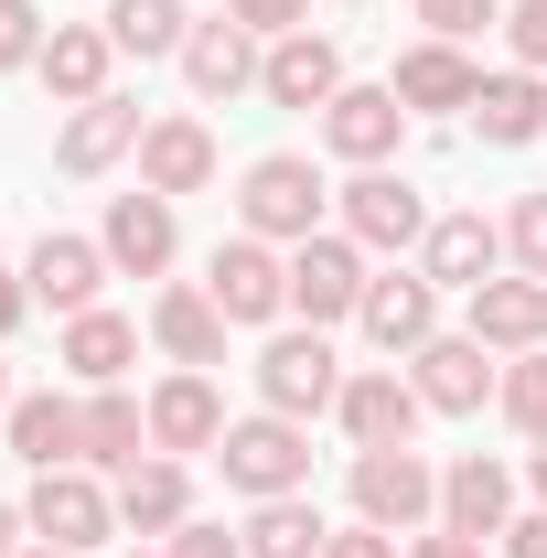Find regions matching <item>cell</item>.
Masks as SVG:
<instances>
[{"instance_id": "20", "label": "cell", "mask_w": 547, "mask_h": 558, "mask_svg": "<svg viewBox=\"0 0 547 558\" xmlns=\"http://www.w3.org/2000/svg\"><path fill=\"white\" fill-rule=\"evenodd\" d=\"M343 86H354V75H343V44H333V33H279L269 65H258V97H269V108H312V119L333 108Z\"/></svg>"}, {"instance_id": "13", "label": "cell", "mask_w": 547, "mask_h": 558, "mask_svg": "<svg viewBox=\"0 0 547 558\" xmlns=\"http://www.w3.org/2000/svg\"><path fill=\"white\" fill-rule=\"evenodd\" d=\"M22 279H33V312H54V323H75V312H97V290H108V247L97 236H65V226H44L33 236V258H22Z\"/></svg>"}, {"instance_id": "7", "label": "cell", "mask_w": 547, "mask_h": 558, "mask_svg": "<svg viewBox=\"0 0 547 558\" xmlns=\"http://www.w3.org/2000/svg\"><path fill=\"white\" fill-rule=\"evenodd\" d=\"M205 290H215V312L226 323H258V333H279V312H290V247H269V236H226L205 258Z\"/></svg>"}, {"instance_id": "46", "label": "cell", "mask_w": 547, "mask_h": 558, "mask_svg": "<svg viewBox=\"0 0 547 558\" xmlns=\"http://www.w3.org/2000/svg\"><path fill=\"white\" fill-rule=\"evenodd\" d=\"M130 558H172V548H161V537H139V548H130Z\"/></svg>"}, {"instance_id": "3", "label": "cell", "mask_w": 547, "mask_h": 558, "mask_svg": "<svg viewBox=\"0 0 547 558\" xmlns=\"http://www.w3.org/2000/svg\"><path fill=\"white\" fill-rule=\"evenodd\" d=\"M247 376H258V409H279V418H323L343 398V354H333V333H312V323L269 333Z\"/></svg>"}, {"instance_id": "1", "label": "cell", "mask_w": 547, "mask_h": 558, "mask_svg": "<svg viewBox=\"0 0 547 558\" xmlns=\"http://www.w3.org/2000/svg\"><path fill=\"white\" fill-rule=\"evenodd\" d=\"M215 473L226 494H247V505H269V494H312V418H226V440H215Z\"/></svg>"}, {"instance_id": "2", "label": "cell", "mask_w": 547, "mask_h": 558, "mask_svg": "<svg viewBox=\"0 0 547 558\" xmlns=\"http://www.w3.org/2000/svg\"><path fill=\"white\" fill-rule=\"evenodd\" d=\"M323 215H333V183H323L301 150H258V161L236 172V226H247V236H269V247L323 236Z\"/></svg>"}, {"instance_id": "25", "label": "cell", "mask_w": 547, "mask_h": 558, "mask_svg": "<svg viewBox=\"0 0 547 558\" xmlns=\"http://www.w3.org/2000/svg\"><path fill=\"white\" fill-rule=\"evenodd\" d=\"M440 526H462V537H505L515 526V473L494 462V451H462V462H440Z\"/></svg>"}, {"instance_id": "6", "label": "cell", "mask_w": 547, "mask_h": 558, "mask_svg": "<svg viewBox=\"0 0 547 558\" xmlns=\"http://www.w3.org/2000/svg\"><path fill=\"white\" fill-rule=\"evenodd\" d=\"M22 515H33V537L44 548H108L119 537V484H97L86 462H65V473H33V494H22Z\"/></svg>"}, {"instance_id": "42", "label": "cell", "mask_w": 547, "mask_h": 558, "mask_svg": "<svg viewBox=\"0 0 547 558\" xmlns=\"http://www.w3.org/2000/svg\"><path fill=\"white\" fill-rule=\"evenodd\" d=\"M409 558H483V537H462V526H418Z\"/></svg>"}, {"instance_id": "22", "label": "cell", "mask_w": 547, "mask_h": 558, "mask_svg": "<svg viewBox=\"0 0 547 558\" xmlns=\"http://www.w3.org/2000/svg\"><path fill=\"white\" fill-rule=\"evenodd\" d=\"M33 75H44V97H54V108H97V97H108V75H119L108 22H54V33H44V54H33Z\"/></svg>"}, {"instance_id": "35", "label": "cell", "mask_w": 547, "mask_h": 558, "mask_svg": "<svg viewBox=\"0 0 547 558\" xmlns=\"http://www.w3.org/2000/svg\"><path fill=\"white\" fill-rule=\"evenodd\" d=\"M429 44H473V33H505V0H418Z\"/></svg>"}, {"instance_id": "38", "label": "cell", "mask_w": 547, "mask_h": 558, "mask_svg": "<svg viewBox=\"0 0 547 558\" xmlns=\"http://www.w3.org/2000/svg\"><path fill=\"white\" fill-rule=\"evenodd\" d=\"M226 22H247L258 44H279V33H312V0H226Z\"/></svg>"}, {"instance_id": "23", "label": "cell", "mask_w": 547, "mask_h": 558, "mask_svg": "<svg viewBox=\"0 0 547 558\" xmlns=\"http://www.w3.org/2000/svg\"><path fill=\"white\" fill-rule=\"evenodd\" d=\"M462 333L494 344V354H537V344H547V279H526V269L483 279L473 301H462Z\"/></svg>"}, {"instance_id": "11", "label": "cell", "mask_w": 547, "mask_h": 558, "mask_svg": "<svg viewBox=\"0 0 547 558\" xmlns=\"http://www.w3.org/2000/svg\"><path fill=\"white\" fill-rule=\"evenodd\" d=\"M323 150H333L343 172H387V161L409 150V108H398V86H343L333 108H323Z\"/></svg>"}, {"instance_id": "17", "label": "cell", "mask_w": 547, "mask_h": 558, "mask_svg": "<svg viewBox=\"0 0 547 558\" xmlns=\"http://www.w3.org/2000/svg\"><path fill=\"white\" fill-rule=\"evenodd\" d=\"M354 333H365L376 354H418L429 333H440V290H429V269H376L365 301H354Z\"/></svg>"}, {"instance_id": "8", "label": "cell", "mask_w": 547, "mask_h": 558, "mask_svg": "<svg viewBox=\"0 0 547 558\" xmlns=\"http://www.w3.org/2000/svg\"><path fill=\"white\" fill-rule=\"evenodd\" d=\"M365 247L343 236V226H323V236H301L290 247V312L312 323V333H333V323H354V301H365Z\"/></svg>"}, {"instance_id": "9", "label": "cell", "mask_w": 547, "mask_h": 558, "mask_svg": "<svg viewBox=\"0 0 547 558\" xmlns=\"http://www.w3.org/2000/svg\"><path fill=\"white\" fill-rule=\"evenodd\" d=\"M409 387H418L429 418H483L494 387H505V365H494V344H473V333H429V344L409 354Z\"/></svg>"}, {"instance_id": "28", "label": "cell", "mask_w": 547, "mask_h": 558, "mask_svg": "<svg viewBox=\"0 0 547 558\" xmlns=\"http://www.w3.org/2000/svg\"><path fill=\"white\" fill-rule=\"evenodd\" d=\"M119 526H130V537H172V526H194V473H183L172 451H139L130 473H119Z\"/></svg>"}, {"instance_id": "24", "label": "cell", "mask_w": 547, "mask_h": 558, "mask_svg": "<svg viewBox=\"0 0 547 558\" xmlns=\"http://www.w3.org/2000/svg\"><path fill=\"white\" fill-rule=\"evenodd\" d=\"M11 462H33V473H65V462H86V398H65V387H33V398H11Z\"/></svg>"}, {"instance_id": "26", "label": "cell", "mask_w": 547, "mask_h": 558, "mask_svg": "<svg viewBox=\"0 0 547 558\" xmlns=\"http://www.w3.org/2000/svg\"><path fill=\"white\" fill-rule=\"evenodd\" d=\"M387 86H398V108H409V119H451V108L473 119V97H483V65L462 54V44H409Z\"/></svg>"}, {"instance_id": "48", "label": "cell", "mask_w": 547, "mask_h": 558, "mask_svg": "<svg viewBox=\"0 0 547 558\" xmlns=\"http://www.w3.org/2000/svg\"><path fill=\"white\" fill-rule=\"evenodd\" d=\"M0 418H11V365H0Z\"/></svg>"}, {"instance_id": "21", "label": "cell", "mask_w": 547, "mask_h": 558, "mask_svg": "<svg viewBox=\"0 0 547 558\" xmlns=\"http://www.w3.org/2000/svg\"><path fill=\"white\" fill-rule=\"evenodd\" d=\"M139 97H97V108H75L65 130H54V172H75V183H97V172H119V161H139Z\"/></svg>"}, {"instance_id": "34", "label": "cell", "mask_w": 547, "mask_h": 558, "mask_svg": "<svg viewBox=\"0 0 547 558\" xmlns=\"http://www.w3.org/2000/svg\"><path fill=\"white\" fill-rule=\"evenodd\" d=\"M505 269L547 279V194H515V215H505Z\"/></svg>"}, {"instance_id": "45", "label": "cell", "mask_w": 547, "mask_h": 558, "mask_svg": "<svg viewBox=\"0 0 547 558\" xmlns=\"http://www.w3.org/2000/svg\"><path fill=\"white\" fill-rule=\"evenodd\" d=\"M526 494H537V505H547V440H537V451H526Z\"/></svg>"}, {"instance_id": "29", "label": "cell", "mask_w": 547, "mask_h": 558, "mask_svg": "<svg viewBox=\"0 0 547 558\" xmlns=\"http://www.w3.org/2000/svg\"><path fill=\"white\" fill-rule=\"evenodd\" d=\"M473 130L494 140V150H526V140H547V75H526V65L483 75V97H473Z\"/></svg>"}, {"instance_id": "5", "label": "cell", "mask_w": 547, "mask_h": 558, "mask_svg": "<svg viewBox=\"0 0 547 558\" xmlns=\"http://www.w3.org/2000/svg\"><path fill=\"white\" fill-rule=\"evenodd\" d=\"M333 226L365 247V258H409L418 236H429V194L387 161V172H354V183L333 194Z\"/></svg>"}, {"instance_id": "36", "label": "cell", "mask_w": 547, "mask_h": 558, "mask_svg": "<svg viewBox=\"0 0 547 558\" xmlns=\"http://www.w3.org/2000/svg\"><path fill=\"white\" fill-rule=\"evenodd\" d=\"M505 54L526 75H547V0H505Z\"/></svg>"}, {"instance_id": "14", "label": "cell", "mask_w": 547, "mask_h": 558, "mask_svg": "<svg viewBox=\"0 0 547 558\" xmlns=\"http://www.w3.org/2000/svg\"><path fill=\"white\" fill-rule=\"evenodd\" d=\"M418 269H429V290H462V301H473L483 279H505V226H494L483 205L429 215V236H418Z\"/></svg>"}, {"instance_id": "43", "label": "cell", "mask_w": 547, "mask_h": 558, "mask_svg": "<svg viewBox=\"0 0 547 558\" xmlns=\"http://www.w3.org/2000/svg\"><path fill=\"white\" fill-rule=\"evenodd\" d=\"M22 312H33V279H22V269H0V344L22 333Z\"/></svg>"}, {"instance_id": "18", "label": "cell", "mask_w": 547, "mask_h": 558, "mask_svg": "<svg viewBox=\"0 0 547 558\" xmlns=\"http://www.w3.org/2000/svg\"><path fill=\"white\" fill-rule=\"evenodd\" d=\"M226 333H236V323H226V312H215V290L205 279H161V290H150V344H161V365H226Z\"/></svg>"}, {"instance_id": "31", "label": "cell", "mask_w": 547, "mask_h": 558, "mask_svg": "<svg viewBox=\"0 0 547 558\" xmlns=\"http://www.w3.org/2000/svg\"><path fill=\"white\" fill-rule=\"evenodd\" d=\"M236 537H247V558H323L333 526H323V505H312V494H269V505H247V526H236Z\"/></svg>"}, {"instance_id": "19", "label": "cell", "mask_w": 547, "mask_h": 558, "mask_svg": "<svg viewBox=\"0 0 547 558\" xmlns=\"http://www.w3.org/2000/svg\"><path fill=\"white\" fill-rule=\"evenodd\" d=\"M172 65H183V86H194L205 108H226V97H247V86H258L269 44H258L247 22H226V11H215V22H194V33H183V54H172Z\"/></svg>"}, {"instance_id": "33", "label": "cell", "mask_w": 547, "mask_h": 558, "mask_svg": "<svg viewBox=\"0 0 547 558\" xmlns=\"http://www.w3.org/2000/svg\"><path fill=\"white\" fill-rule=\"evenodd\" d=\"M494 409H505V429L537 451L547 440V344L537 354H505V387H494Z\"/></svg>"}, {"instance_id": "37", "label": "cell", "mask_w": 547, "mask_h": 558, "mask_svg": "<svg viewBox=\"0 0 547 558\" xmlns=\"http://www.w3.org/2000/svg\"><path fill=\"white\" fill-rule=\"evenodd\" d=\"M44 33H54V22H44L33 0H0V75H11V65H33V54H44Z\"/></svg>"}, {"instance_id": "40", "label": "cell", "mask_w": 547, "mask_h": 558, "mask_svg": "<svg viewBox=\"0 0 547 558\" xmlns=\"http://www.w3.org/2000/svg\"><path fill=\"white\" fill-rule=\"evenodd\" d=\"M161 548H172V558H247V537H226V526H205V515H194V526H172Z\"/></svg>"}, {"instance_id": "16", "label": "cell", "mask_w": 547, "mask_h": 558, "mask_svg": "<svg viewBox=\"0 0 547 558\" xmlns=\"http://www.w3.org/2000/svg\"><path fill=\"white\" fill-rule=\"evenodd\" d=\"M215 172H226V150H215V130L194 119V108H172V119H150L139 130V194H215Z\"/></svg>"}, {"instance_id": "47", "label": "cell", "mask_w": 547, "mask_h": 558, "mask_svg": "<svg viewBox=\"0 0 547 558\" xmlns=\"http://www.w3.org/2000/svg\"><path fill=\"white\" fill-rule=\"evenodd\" d=\"M22 558H75V548H44V537H33V548H22Z\"/></svg>"}, {"instance_id": "10", "label": "cell", "mask_w": 547, "mask_h": 558, "mask_svg": "<svg viewBox=\"0 0 547 558\" xmlns=\"http://www.w3.org/2000/svg\"><path fill=\"white\" fill-rule=\"evenodd\" d=\"M333 418H343V440H354V451H409L429 409H418L409 365H354V376H343V398H333Z\"/></svg>"}, {"instance_id": "4", "label": "cell", "mask_w": 547, "mask_h": 558, "mask_svg": "<svg viewBox=\"0 0 547 558\" xmlns=\"http://www.w3.org/2000/svg\"><path fill=\"white\" fill-rule=\"evenodd\" d=\"M354 515L365 526H387V537H418V526H440V462L429 451H354Z\"/></svg>"}, {"instance_id": "44", "label": "cell", "mask_w": 547, "mask_h": 558, "mask_svg": "<svg viewBox=\"0 0 547 558\" xmlns=\"http://www.w3.org/2000/svg\"><path fill=\"white\" fill-rule=\"evenodd\" d=\"M22 548H33V515H22V505L0 494V558H22Z\"/></svg>"}, {"instance_id": "30", "label": "cell", "mask_w": 547, "mask_h": 558, "mask_svg": "<svg viewBox=\"0 0 547 558\" xmlns=\"http://www.w3.org/2000/svg\"><path fill=\"white\" fill-rule=\"evenodd\" d=\"M139 451H150V398L86 387V473H130Z\"/></svg>"}, {"instance_id": "41", "label": "cell", "mask_w": 547, "mask_h": 558, "mask_svg": "<svg viewBox=\"0 0 547 558\" xmlns=\"http://www.w3.org/2000/svg\"><path fill=\"white\" fill-rule=\"evenodd\" d=\"M494 548H505V558H547V505H526V515H515Z\"/></svg>"}, {"instance_id": "15", "label": "cell", "mask_w": 547, "mask_h": 558, "mask_svg": "<svg viewBox=\"0 0 547 558\" xmlns=\"http://www.w3.org/2000/svg\"><path fill=\"white\" fill-rule=\"evenodd\" d=\"M97 247H108L119 279H172V258H183V215H172V194H108Z\"/></svg>"}, {"instance_id": "12", "label": "cell", "mask_w": 547, "mask_h": 558, "mask_svg": "<svg viewBox=\"0 0 547 558\" xmlns=\"http://www.w3.org/2000/svg\"><path fill=\"white\" fill-rule=\"evenodd\" d=\"M215 440H226V387H215L205 365H172V376L150 387V451L215 462Z\"/></svg>"}, {"instance_id": "32", "label": "cell", "mask_w": 547, "mask_h": 558, "mask_svg": "<svg viewBox=\"0 0 547 558\" xmlns=\"http://www.w3.org/2000/svg\"><path fill=\"white\" fill-rule=\"evenodd\" d=\"M183 33H194V0H108V44L139 54V65L183 54Z\"/></svg>"}, {"instance_id": "39", "label": "cell", "mask_w": 547, "mask_h": 558, "mask_svg": "<svg viewBox=\"0 0 547 558\" xmlns=\"http://www.w3.org/2000/svg\"><path fill=\"white\" fill-rule=\"evenodd\" d=\"M323 558H409V537H387V526H365V515H354V526L323 537Z\"/></svg>"}, {"instance_id": "27", "label": "cell", "mask_w": 547, "mask_h": 558, "mask_svg": "<svg viewBox=\"0 0 547 558\" xmlns=\"http://www.w3.org/2000/svg\"><path fill=\"white\" fill-rule=\"evenodd\" d=\"M54 365H65L75 387H130V365H139V323L130 312H75L65 333H54Z\"/></svg>"}]
</instances>
